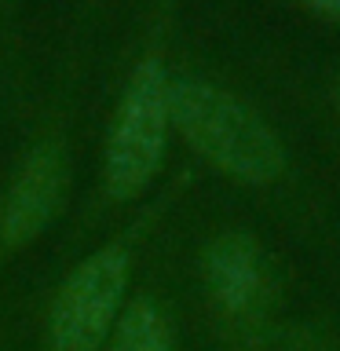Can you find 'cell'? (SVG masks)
<instances>
[{
	"label": "cell",
	"mask_w": 340,
	"mask_h": 351,
	"mask_svg": "<svg viewBox=\"0 0 340 351\" xmlns=\"http://www.w3.org/2000/svg\"><path fill=\"white\" fill-rule=\"evenodd\" d=\"M66 183H70V161L62 147L44 143L33 150L0 205V249L11 252L29 245L59 213Z\"/></svg>",
	"instance_id": "obj_5"
},
{
	"label": "cell",
	"mask_w": 340,
	"mask_h": 351,
	"mask_svg": "<svg viewBox=\"0 0 340 351\" xmlns=\"http://www.w3.org/2000/svg\"><path fill=\"white\" fill-rule=\"evenodd\" d=\"M128 252L106 245L59 285L44 329V351H103L125 311Z\"/></svg>",
	"instance_id": "obj_3"
},
{
	"label": "cell",
	"mask_w": 340,
	"mask_h": 351,
	"mask_svg": "<svg viewBox=\"0 0 340 351\" xmlns=\"http://www.w3.org/2000/svg\"><path fill=\"white\" fill-rule=\"evenodd\" d=\"M315 11H322V15H333V19H340V0H307Z\"/></svg>",
	"instance_id": "obj_8"
},
{
	"label": "cell",
	"mask_w": 340,
	"mask_h": 351,
	"mask_svg": "<svg viewBox=\"0 0 340 351\" xmlns=\"http://www.w3.org/2000/svg\"><path fill=\"white\" fill-rule=\"evenodd\" d=\"M169 125L238 183H274L285 169L282 139L252 106L205 81H169Z\"/></svg>",
	"instance_id": "obj_1"
},
{
	"label": "cell",
	"mask_w": 340,
	"mask_h": 351,
	"mask_svg": "<svg viewBox=\"0 0 340 351\" xmlns=\"http://www.w3.org/2000/svg\"><path fill=\"white\" fill-rule=\"evenodd\" d=\"M169 136V77L161 62L147 59L132 73L121 95V106L106 139V191L117 202H128L147 191L165 154Z\"/></svg>",
	"instance_id": "obj_2"
},
{
	"label": "cell",
	"mask_w": 340,
	"mask_h": 351,
	"mask_svg": "<svg viewBox=\"0 0 340 351\" xmlns=\"http://www.w3.org/2000/svg\"><path fill=\"white\" fill-rule=\"evenodd\" d=\"M285 351H333L329 344H322L315 333H293L285 340Z\"/></svg>",
	"instance_id": "obj_7"
},
{
	"label": "cell",
	"mask_w": 340,
	"mask_h": 351,
	"mask_svg": "<svg viewBox=\"0 0 340 351\" xmlns=\"http://www.w3.org/2000/svg\"><path fill=\"white\" fill-rule=\"evenodd\" d=\"M205 285L234 351H260L271 329L274 282L260 245L241 230L219 234L205 252Z\"/></svg>",
	"instance_id": "obj_4"
},
{
	"label": "cell",
	"mask_w": 340,
	"mask_h": 351,
	"mask_svg": "<svg viewBox=\"0 0 340 351\" xmlns=\"http://www.w3.org/2000/svg\"><path fill=\"white\" fill-rule=\"evenodd\" d=\"M110 351H175L169 318L154 300L139 296L121 311L114 333H110Z\"/></svg>",
	"instance_id": "obj_6"
}]
</instances>
